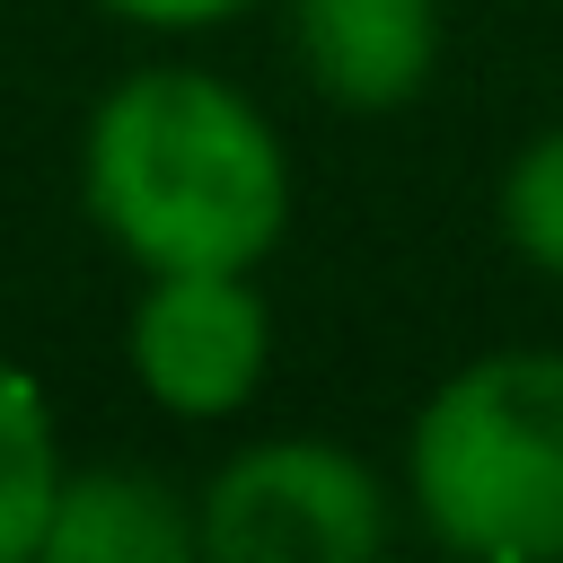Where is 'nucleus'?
<instances>
[{"instance_id":"nucleus-1","label":"nucleus","mask_w":563,"mask_h":563,"mask_svg":"<svg viewBox=\"0 0 563 563\" xmlns=\"http://www.w3.org/2000/svg\"><path fill=\"white\" fill-rule=\"evenodd\" d=\"M79 194L141 273H255L290 229V158L273 123L211 70L114 79L79 141Z\"/></svg>"},{"instance_id":"nucleus-2","label":"nucleus","mask_w":563,"mask_h":563,"mask_svg":"<svg viewBox=\"0 0 563 563\" xmlns=\"http://www.w3.org/2000/svg\"><path fill=\"white\" fill-rule=\"evenodd\" d=\"M413 519L475 563H563V352L510 343L449 369L405 431Z\"/></svg>"},{"instance_id":"nucleus-3","label":"nucleus","mask_w":563,"mask_h":563,"mask_svg":"<svg viewBox=\"0 0 563 563\" xmlns=\"http://www.w3.org/2000/svg\"><path fill=\"white\" fill-rule=\"evenodd\" d=\"M194 537L211 563H378L396 501L334 440H255L194 493Z\"/></svg>"},{"instance_id":"nucleus-4","label":"nucleus","mask_w":563,"mask_h":563,"mask_svg":"<svg viewBox=\"0 0 563 563\" xmlns=\"http://www.w3.org/2000/svg\"><path fill=\"white\" fill-rule=\"evenodd\" d=\"M123 361L158 413L220 422V413L255 405V387L273 369V308H264L255 273H229V264L150 273V290L132 299V325H123Z\"/></svg>"},{"instance_id":"nucleus-5","label":"nucleus","mask_w":563,"mask_h":563,"mask_svg":"<svg viewBox=\"0 0 563 563\" xmlns=\"http://www.w3.org/2000/svg\"><path fill=\"white\" fill-rule=\"evenodd\" d=\"M299 70L343 114H387L431 88L440 0H290Z\"/></svg>"},{"instance_id":"nucleus-6","label":"nucleus","mask_w":563,"mask_h":563,"mask_svg":"<svg viewBox=\"0 0 563 563\" xmlns=\"http://www.w3.org/2000/svg\"><path fill=\"white\" fill-rule=\"evenodd\" d=\"M202 554L194 501L150 466H62L35 563H185Z\"/></svg>"},{"instance_id":"nucleus-7","label":"nucleus","mask_w":563,"mask_h":563,"mask_svg":"<svg viewBox=\"0 0 563 563\" xmlns=\"http://www.w3.org/2000/svg\"><path fill=\"white\" fill-rule=\"evenodd\" d=\"M53 484H62V431H53V405H44V387L0 352V563H35Z\"/></svg>"},{"instance_id":"nucleus-8","label":"nucleus","mask_w":563,"mask_h":563,"mask_svg":"<svg viewBox=\"0 0 563 563\" xmlns=\"http://www.w3.org/2000/svg\"><path fill=\"white\" fill-rule=\"evenodd\" d=\"M501 238L563 282V123L528 132L519 158L501 167Z\"/></svg>"},{"instance_id":"nucleus-9","label":"nucleus","mask_w":563,"mask_h":563,"mask_svg":"<svg viewBox=\"0 0 563 563\" xmlns=\"http://www.w3.org/2000/svg\"><path fill=\"white\" fill-rule=\"evenodd\" d=\"M106 18H123V26H150V35H194V26H229V18H246L255 0H97Z\"/></svg>"}]
</instances>
